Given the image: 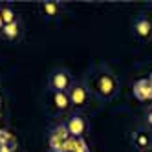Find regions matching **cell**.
<instances>
[{
    "label": "cell",
    "instance_id": "obj_5",
    "mask_svg": "<svg viewBox=\"0 0 152 152\" xmlns=\"http://www.w3.org/2000/svg\"><path fill=\"white\" fill-rule=\"evenodd\" d=\"M66 128H68V132H70L72 137L79 139V137L84 134V130H86V123H84V119H83L79 114H73V115L68 119Z\"/></svg>",
    "mask_w": 152,
    "mask_h": 152
},
{
    "label": "cell",
    "instance_id": "obj_6",
    "mask_svg": "<svg viewBox=\"0 0 152 152\" xmlns=\"http://www.w3.org/2000/svg\"><path fill=\"white\" fill-rule=\"evenodd\" d=\"M68 97H70V103L75 104V106H83L86 103V99H88V92H86V88L83 84H73L70 92H68Z\"/></svg>",
    "mask_w": 152,
    "mask_h": 152
},
{
    "label": "cell",
    "instance_id": "obj_16",
    "mask_svg": "<svg viewBox=\"0 0 152 152\" xmlns=\"http://www.w3.org/2000/svg\"><path fill=\"white\" fill-rule=\"evenodd\" d=\"M148 81H150V84H152V73H150V77H148Z\"/></svg>",
    "mask_w": 152,
    "mask_h": 152
},
{
    "label": "cell",
    "instance_id": "obj_9",
    "mask_svg": "<svg viewBox=\"0 0 152 152\" xmlns=\"http://www.w3.org/2000/svg\"><path fill=\"white\" fill-rule=\"evenodd\" d=\"M4 35H6V39H15L17 35H18V24L17 22H13V24H7V26H4Z\"/></svg>",
    "mask_w": 152,
    "mask_h": 152
},
{
    "label": "cell",
    "instance_id": "obj_15",
    "mask_svg": "<svg viewBox=\"0 0 152 152\" xmlns=\"http://www.w3.org/2000/svg\"><path fill=\"white\" fill-rule=\"evenodd\" d=\"M4 26L6 24H4V20H2V15H0V29H4Z\"/></svg>",
    "mask_w": 152,
    "mask_h": 152
},
{
    "label": "cell",
    "instance_id": "obj_10",
    "mask_svg": "<svg viewBox=\"0 0 152 152\" xmlns=\"http://www.w3.org/2000/svg\"><path fill=\"white\" fill-rule=\"evenodd\" d=\"M0 15H2V20H4L6 26L15 22V15H13V9H11V7H4L2 11H0Z\"/></svg>",
    "mask_w": 152,
    "mask_h": 152
},
{
    "label": "cell",
    "instance_id": "obj_3",
    "mask_svg": "<svg viewBox=\"0 0 152 152\" xmlns=\"http://www.w3.org/2000/svg\"><path fill=\"white\" fill-rule=\"evenodd\" d=\"M50 84L55 92H66L70 88V75L64 70H55L50 75Z\"/></svg>",
    "mask_w": 152,
    "mask_h": 152
},
{
    "label": "cell",
    "instance_id": "obj_2",
    "mask_svg": "<svg viewBox=\"0 0 152 152\" xmlns=\"http://www.w3.org/2000/svg\"><path fill=\"white\" fill-rule=\"evenodd\" d=\"M70 137H72V136H70V132H68V128L64 126V125H59V126L51 132V136H50V147L53 148V152H62L64 143H66Z\"/></svg>",
    "mask_w": 152,
    "mask_h": 152
},
{
    "label": "cell",
    "instance_id": "obj_14",
    "mask_svg": "<svg viewBox=\"0 0 152 152\" xmlns=\"http://www.w3.org/2000/svg\"><path fill=\"white\" fill-rule=\"evenodd\" d=\"M147 125H148V126H152V106L147 110Z\"/></svg>",
    "mask_w": 152,
    "mask_h": 152
},
{
    "label": "cell",
    "instance_id": "obj_7",
    "mask_svg": "<svg viewBox=\"0 0 152 152\" xmlns=\"http://www.w3.org/2000/svg\"><path fill=\"white\" fill-rule=\"evenodd\" d=\"M134 31L139 39H150L152 37V22L147 17H137L134 22Z\"/></svg>",
    "mask_w": 152,
    "mask_h": 152
},
{
    "label": "cell",
    "instance_id": "obj_8",
    "mask_svg": "<svg viewBox=\"0 0 152 152\" xmlns=\"http://www.w3.org/2000/svg\"><path fill=\"white\" fill-rule=\"evenodd\" d=\"M53 101H55V106L59 110H64V108H68V104H70V97H68L66 92H55Z\"/></svg>",
    "mask_w": 152,
    "mask_h": 152
},
{
    "label": "cell",
    "instance_id": "obj_12",
    "mask_svg": "<svg viewBox=\"0 0 152 152\" xmlns=\"http://www.w3.org/2000/svg\"><path fill=\"white\" fill-rule=\"evenodd\" d=\"M44 13H46V15H55V13H57V6L51 4V2H46V4H44Z\"/></svg>",
    "mask_w": 152,
    "mask_h": 152
},
{
    "label": "cell",
    "instance_id": "obj_4",
    "mask_svg": "<svg viewBox=\"0 0 152 152\" xmlns=\"http://www.w3.org/2000/svg\"><path fill=\"white\" fill-rule=\"evenodd\" d=\"M134 95L137 101H150L152 99V84L148 79H139L134 83Z\"/></svg>",
    "mask_w": 152,
    "mask_h": 152
},
{
    "label": "cell",
    "instance_id": "obj_1",
    "mask_svg": "<svg viewBox=\"0 0 152 152\" xmlns=\"http://www.w3.org/2000/svg\"><path fill=\"white\" fill-rule=\"evenodd\" d=\"M115 92H117V81L114 75L110 73L99 75V79H97V95L101 99H110V97L115 95Z\"/></svg>",
    "mask_w": 152,
    "mask_h": 152
},
{
    "label": "cell",
    "instance_id": "obj_13",
    "mask_svg": "<svg viewBox=\"0 0 152 152\" xmlns=\"http://www.w3.org/2000/svg\"><path fill=\"white\" fill-rule=\"evenodd\" d=\"M148 143V139H147V136H143V134H141L139 136V139H137V145H141V147H145Z\"/></svg>",
    "mask_w": 152,
    "mask_h": 152
},
{
    "label": "cell",
    "instance_id": "obj_11",
    "mask_svg": "<svg viewBox=\"0 0 152 152\" xmlns=\"http://www.w3.org/2000/svg\"><path fill=\"white\" fill-rule=\"evenodd\" d=\"M73 152H88V147H86V143H84L83 137H79L77 141H75V150Z\"/></svg>",
    "mask_w": 152,
    "mask_h": 152
}]
</instances>
